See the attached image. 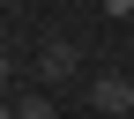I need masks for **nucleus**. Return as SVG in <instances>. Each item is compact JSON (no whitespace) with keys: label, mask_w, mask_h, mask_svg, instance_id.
I'll list each match as a JSON object with an SVG mask.
<instances>
[{"label":"nucleus","mask_w":134,"mask_h":119,"mask_svg":"<svg viewBox=\"0 0 134 119\" xmlns=\"http://www.w3.org/2000/svg\"><path fill=\"white\" fill-rule=\"evenodd\" d=\"M30 75H37V89H67V82L82 75V52H75L67 37H52V45L37 52V67H30Z\"/></svg>","instance_id":"1"},{"label":"nucleus","mask_w":134,"mask_h":119,"mask_svg":"<svg viewBox=\"0 0 134 119\" xmlns=\"http://www.w3.org/2000/svg\"><path fill=\"white\" fill-rule=\"evenodd\" d=\"M90 104L112 112V119H134V82H127V75H97V82H90Z\"/></svg>","instance_id":"2"},{"label":"nucleus","mask_w":134,"mask_h":119,"mask_svg":"<svg viewBox=\"0 0 134 119\" xmlns=\"http://www.w3.org/2000/svg\"><path fill=\"white\" fill-rule=\"evenodd\" d=\"M15 119H60L52 89H30V97H15Z\"/></svg>","instance_id":"3"},{"label":"nucleus","mask_w":134,"mask_h":119,"mask_svg":"<svg viewBox=\"0 0 134 119\" xmlns=\"http://www.w3.org/2000/svg\"><path fill=\"white\" fill-rule=\"evenodd\" d=\"M104 15L112 22H134V0H104Z\"/></svg>","instance_id":"4"},{"label":"nucleus","mask_w":134,"mask_h":119,"mask_svg":"<svg viewBox=\"0 0 134 119\" xmlns=\"http://www.w3.org/2000/svg\"><path fill=\"white\" fill-rule=\"evenodd\" d=\"M0 119H15V97H0Z\"/></svg>","instance_id":"5"},{"label":"nucleus","mask_w":134,"mask_h":119,"mask_svg":"<svg viewBox=\"0 0 134 119\" xmlns=\"http://www.w3.org/2000/svg\"><path fill=\"white\" fill-rule=\"evenodd\" d=\"M127 82H134V67H127Z\"/></svg>","instance_id":"6"}]
</instances>
